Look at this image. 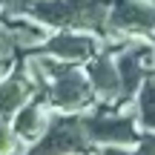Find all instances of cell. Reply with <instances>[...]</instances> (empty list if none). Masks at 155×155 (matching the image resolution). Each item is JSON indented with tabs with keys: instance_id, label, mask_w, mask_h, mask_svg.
Returning a JSON list of instances; mask_svg holds the SVG:
<instances>
[{
	"instance_id": "11",
	"label": "cell",
	"mask_w": 155,
	"mask_h": 155,
	"mask_svg": "<svg viewBox=\"0 0 155 155\" xmlns=\"http://www.w3.org/2000/svg\"><path fill=\"white\" fill-rule=\"evenodd\" d=\"M92 155H138L135 147H124V144H101L95 147Z\"/></svg>"
},
{
	"instance_id": "10",
	"label": "cell",
	"mask_w": 155,
	"mask_h": 155,
	"mask_svg": "<svg viewBox=\"0 0 155 155\" xmlns=\"http://www.w3.org/2000/svg\"><path fill=\"white\" fill-rule=\"evenodd\" d=\"M26 150H29V144L15 132L12 121L0 118V155H26Z\"/></svg>"
},
{
	"instance_id": "1",
	"label": "cell",
	"mask_w": 155,
	"mask_h": 155,
	"mask_svg": "<svg viewBox=\"0 0 155 155\" xmlns=\"http://www.w3.org/2000/svg\"><path fill=\"white\" fill-rule=\"evenodd\" d=\"M83 127L95 147L101 144L138 147L141 135H144L138 118H135V104H118V106L95 104V109L83 112Z\"/></svg>"
},
{
	"instance_id": "14",
	"label": "cell",
	"mask_w": 155,
	"mask_h": 155,
	"mask_svg": "<svg viewBox=\"0 0 155 155\" xmlns=\"http://www.w3.org/2000/svg\"><path fill=\"white\" fill-rule=\"evenodd\" d=\"M86 155H92V152H86Z\"/></svg>"
},
{
	"instance_id": "2",
	"label": "cell",
	"mask_w": 155,
	"mask_h": 155,
	"mask_svg": "<svg viewBox=\"0 0 155 155\" xmlns=\"http://www.w3.org/2000/svg\"><path fill=\"white\" fill-rule=\"evenodd\" d=\"M95 144L89 141L83 115L78 112H52V121L46 132L35 144H29L26 155H86L92 152Z\"/></svg>"
},
{
	"instance_id": "3",
	"label": "cell",
	"mask_w": 155,
	"mask_h": 155,
	"mask_svg": "<svg viewBox=\"0 0 155 155\" xmlns=\"http://www.w3.org/2000/svg\"><path fill=\"white\" fill-rule=\"evenodd\" d=\"M86 78L95 89V98L104 106H118V104H132L124 101V86H121V69H118V58L112 52L101 49L89 63H83Z\"/></svg>"
},
{
	"instance_id": "13",
	"label": "cell",
	"mask_w": 155,
	"mask_h": 155,
	"mask_svg": "<svg viewBox=\"0 0 155 155\" xmlns=\"http://www.w3.org/2000/svg\"><path fill=\"white\" fill-rule=\"evenodd\" d=\"M15 58H0V78H6V75H9L12 72V69H15Z\"/></svg>"
},
{
	"instance_id": "4",
	"label": "cell",
	"mask_w": 155,
	"mask_h": 155,
	"mask_svg": "<svg viewBox=\"0 0 155 155\" xmlns=\"http://www.w3.org/2000/svg\"><path fill=\"white\" fill-rule=\"evenodd\" d=\"M38 52H46L58 61L83 66L101 52V43L95 35H86V32H58V35H49V40Z\"/></svg>"
},
{
	"instance_id": "7",
	"label": "cell",
	"mask_w": 155,
	"mask_h": 155,
	"mask_svg": "<svg viewBox=\"0 0 155 155\" xmlns=\"http://www.w3.org/2000/svg\"><path fill=\"white\" fill-rule=\"evenodd\" d=\"M52 121V109L49 104H46L43 98H32L26 106H23L20 112H17L15 118H12V127H15V132L20 135L26 144H35V141L40 138V135L46 132V127H49Z\"/></svg>"
},
{
	"instance_id": "12",
	"label": "cell",
	"mask_w": 155,
	"mask_h": 155,
	"mask_svg": "<svg viewBox=\"0 0 155 155\" xmlns=\"http://www.w3.org/2000/svg\"><path fill=\"white\" fill-rule=\"evenodd\" d=\"M135 150H138V155H155V132H144Z\"/></svg>"
},
{
	"instance_id": "9",
	"label": "cell",
	"mask_w": 155,
	"mask_h": 155,
	"mask_svg": "<svg viewBox=\"0 0 155 155\" xmlns=\"http://www.w3.org/2000/svg\"><path fill=\"white\" fill-rule=\"evenodd\" d=\"M132 104H135V118H138L141 129L144 132H155V75H150L138 86Z\"/></svg>"
},
{
	"instance_id": "5",
	"label": "cell",
	"mask_w": 155,
	"mask_h": 155,
	"mask_svg": "<svg viewBox=\"0 0 155 155\" xmlns=\"http://www.w3.org/2000/svg\"><path fill=\"white\" fill-rule=\"evenodd\" d=\"M32 98H38V86L26 75V69L20 63H15V69L9 75L0 78V118L12 121Z\"/></svg>"
},
{
	"instance_id": "6",
	"label": "cell",
	"mask_w": 155,
	"mask_h": 155,
	"mask_svg": "<svg viewBox=\"0 0 155 155\" xmlns=\"http://www.w3.org/2000/svg\"><path fill=\"white\" fill-rule=\"evenodd\" d=\"M109 23L115 35L155 40V6H135V3L118 6Z\"/></svg>"
},
{
	"instance_id": "8",
	"label": "cell",
	"mask_w": 155,
	"mask_h": 155,
	"mask_svg": "<svg viewBox=\"0 0 155 155\" xmlns=\"http://www.w3.org/2000/svg\"><path fill=\"white\" fill-rule=\"evenodd\" d=\"M6 32H9L12 43L17 46V52H38L40 46L49 40V29L40 26V23H26V20H15L12 26H6Z\"/></svg>"
}]
</instances>
